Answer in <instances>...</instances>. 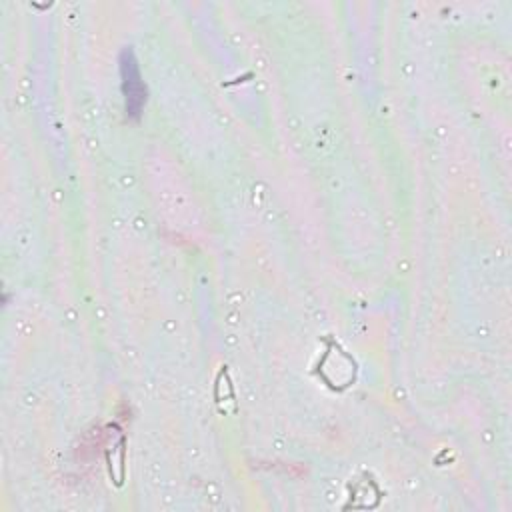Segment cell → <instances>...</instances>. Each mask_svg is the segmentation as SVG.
<instances>
[{
    "instance_id": "6da1fadb",
    "label": "cell",
    "mask_w": 512,
    "mask_h": 512,
    "mask_svg": "<svg viewBox=\"0 0 512 512\" xmlns=\"http://www.w3.org/2000/svg\"><path fill=\"white\" fill-rule=\"evenodd\" d=\"M120 76H122V92H124V108L126 116L136 120L142 114L146 102V86L138 72V62L130 46L120 52Z\"/></svg>"
}]
</instances>
